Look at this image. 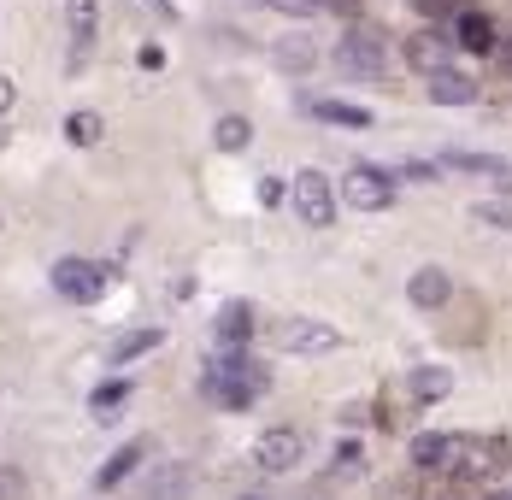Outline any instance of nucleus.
<instances>
[{
	"label": "nucleus",
	"instance_id": "nucleus-26",
	"mask_svg": "<svg viewBox=\"0 0 512 500\" xmlns=\"http://www.w3.org/2000/svg\"><path fill=\"white\" fill-rule=\"evenodd\" d=\"M0 500H30V489H24V477H18L12 465H0Z\"/></svg>",
	"mask_w": 512,
	"mask_h": 500
},
{
	"label": "nucleus",
	"instance_id": "nucleus-23",
	"mask_svg": "<svg viewBox=\"0 0 512 500\" xmlns=\"http://www.w3.org/2000/svg\"><path fill=\"white\" fill-rule=\"evenodd\" d=\"M407 389H412V400H448V389H454V371H442V365H418L407 377Z\"/></svg>",
	"mask_w": 512,
	"mask_h": 500
},
{
	"label": "nucleus",
	"instance_id": "nucleus-35",
	"mask_svg": "<svg viewBox=\"0 0 512 500\" xmlns=\"http://www.w3.org/2000/svg\"><path fill=\"white\" fill-rule=\"evenodd\" d=\"M283 189H289V183H277V177H265V183H259V200H265V206H277V200H283Z\"/></svg>",
	"mask_w": 512,
	"mask_h": 500
},
{
	"label": "nucleus",
	"instance_id": "nucleus-34",
	"mask_svg": "<svg viewBox=\"0 0 512 500\" xmlns=\"http://www.w3.org/2000/svg\"><path fill=\"white\" fill-rule=\"evenodd\" d=\"M12 106H18V83L0 77V118H12Z\"/></svg>",
	"mask_w": 512,
	"mask_h": 500
},
{
	"label": "nucleus",
	"instance_id": "nucleus-6",
	"mask_svg": "<svg viewBox=\"0 0 512 500\" xmlns=\"http://www.w3.org/2000/svg\"><path fill=\"white\" fill-rule=\"evenodd\" d=\"M48 283H53V295L71 300V306H95V300L112 289V283H106V265L83 259V253H65V259H53Z\"/></svg>",
	"mask_w": 512,
	"mask_h": 500
},
{
	"label": "nucleus",
	"instance_id": "nucleus-36",
	"mask_svg": "<svg viewBox=\"0 0 512 500\" xmlns=\"http://www.w3.org/2000/svg\"><path fill=\"white\" fill-rule=\"evenodd\" d=\"M495 65H501V77H512V42H501V48H495Z\"/></svg>",
	"mask_w": 512,
	"mask_h": 500
},
{
	"label": "nucleus",
	"instance_id": "nucleus-32",
	"mask_svg": "<svg viewBox=\"0 0 512 500\" xmlns=\"http://www.w3.org/2000/svg\"><path fill=\"white\" fill-rule=\"evenodd\" d=\"M401 177H412V183H430V177H436V165H430V159H407V165H401Z\"/></svg>",
	"mask_w": 512,
	"mask_h": 500
},
{
	"label": "nucleus",
	"instance_id": "nucleus-31",
	"mask_svg": "<svg viewBox=\"0 0 512 500\" xmlns=\"http://www.w3.org/2000/svg\"><path fill=\"white\" fill-rule=\"evenodd\" d=\"M330 465H342V477H354V471H359V448H354V442H342V448H336V459H330Z\"/></svg>",
	"mask_w": 512,
	"mask_h": 500
},
{
	"label": "nucleus",
	"instance_id": "nucleus-25",
	"mask_svg": "<svg viewBox=\"0 0 512 500\" xmlns=\"http://www.w3.org/2000/svg\"><path fill=\"white\" fill-rule=\"evenodd\" d=\"M124 395H130V377H112L106 389H95V395H89V412H95V418H112V412L124 406Z\"/></svg>",
	"mask_w": 512,
	"mask_h": 500
},
{
	"label": "nucleus",
	"instance_id": "nucleus-24",
	"mask_svg": "<svg viewBox=\"0 0 512 500\" xmlns=\"http://www.w3.org/2000/svg\"><path fill=\"white\" fill-rule=\"evenodd\" d=\"M101 136H106V124H101V112H89V106L65 118V142H71V148H95Z\"/></svg>",
	"mask_w": 512,
	"mask_h": 500
},
{
	"label": "nucleus",
	"instance_id": "nucleus-8",
	"mask_svg": "<svg viewBox=\"0 0 512 500\" xmlns=\"http://www.w3.org/2000/svg\"><path fill=\"white\" fill-rule=\"evenodd\" d=\"M336 195H342V206H354V212H389L401 189H395V177L383 165H348V177L336 183Z\"/></svg>",
	"mask_w": 512,
	"mask_h": 500
},
{
	"label": "nucleus",
	"instance_id": "nucleus-39",
	"mask_svg": "<svg viewBox=\"0 0 512 500\" xmlns=\"http://www.w3.org/2000/svg\"><path fill=\"white\" fill-rule=\"evenodd\" d=\"M501 500H512V495H501Z\"/></svg>",
	"mask_w": 512,
	"mask_h": 500
},
{
	"label": "nucleus",
	"instance_id": "nucleus-17",
	"mask_svg": "<svg viewBox=\"0 0 512 500\" xmlns=\"http://www.w3.org/2000/svg\"><path fill=\"white\" fill-rule=\"evenodd\" d=\"M154 348H165V330L159 324H130L124 336L106 342V359L112 365H130V359H142V353H154Z\"/></svg>",
	"mask_w": 512,
	"mask_h": 500
},
{
	"label": "nucleus",
	"instance_id": "nucleus-9",
	"mask_svg": "<svg viewBox=\"0 0 512 500\" xmlns=\"http://www.w3.org/2000/svg\"><path fill=\"white\" fill-rule=\"evenodd\" d=\"M101 42V0H65V71H83Z\"/></svg>",
	"mask_w": 512,
	"mask_h": 500
},
{
	"label": "nucleus",
	"instance_id": "nucleus-7",
	"mask_svg": "<svg viewBox=\"0 0 512 500\" xmlns=\"http://www.w3.org/2000/svg\"><path fill=\"white\" fill-rule=\"evenodd\" d=\"M348 348V336L336 330V324H324V318H301V312H289L283 324H277V353H295V359H324V353Z\"/></svg>",
	"mask_w": 512,
	"mask_h": 500
},
{
	"label": "nucleus",
	"instance_id": "nucleus-29",
	"mask_svg": "<svg viewBox=\"0 0 512 500\" xmlns=\"http://www.w3.org/2000/svg\"><path fill=\"white\" fill-rule=\"evenodd\" d=\"M477 224H501V230H512V212H507V206H489V200H483V206H477Z\"/></svg>",
	"mask_w": 512,
	"mask_h": 500
},
{
	"label": "nucleus",
	"instance_id": "nucleus-4",
	"mask_svg": "<svg viewBox=\"0 0 512 500\" xmlns=\"http://www.w3.org/2000/svg\"><path fill=\"white\" fill-rule=\"evenodd\" d=\"M501 471H512V436H454L448 477L477 483V477H501Z\"/></svg>",
	"mask_w": 512,
	"mask_h": 500
},
{
	"label": "nucleus",
	"instance_id": "nucleus-12",
	"mask_svg": "<svg viewBox=\"0 0 512 500\" xmlns=\"http://www.w3.org/2000/svg\"><path fill=\"white\" fill-rule=\"evenodd\" d=\"M407 300L418 306V312H442L448 300H454V277L442 271V265H418L407 277Z\"/></svg>",
	"mask_w": 512,
	"mask_h": 500
},
{
	"label": "nucleus",
	"instance_id": "nucleus-3",
	"mask_svg": "<svg viewBox=\"0 0 512 500\" xmlns=\"http://www.w3.org/2000/svg\"><path fill=\"white\" fill-rule=\"evenodd\" d=\"M301 459H307V430L301 424H271V430H259L254 448H248V465L265 471V477H289Z\"/></svg>",
	"mask_w": 512,
	"mask_h": 500
},
{
	"label": "nucleus",
	"instance_id": "nucleus-22",
	"mask_svg": "<svg viewBox=\"0 0 512 500\" xmlns=\"http://www.w3.org/2000/svg\"><path fill=\"white\" fill-rule=\"evenodd\" d=\"M271 59H277V71H289V77H301L318 65V48H312L307 36H283V42H271Z\"/></svg>",
	"mask_w": 512,
	"mask_h": 500
},
{
	"label": "nucleus",
	"instance_id": "nucleus-5",
	"mask_svg": "<svg viewBox=\"0 0 512 500\" xmlns=\"http://www.w3.org/2000/svg\"><path fill=\"white\" fill-rule=\"evenodd\" d=\"M289 200H295V212H301L307 230H330V224H336V206H342L336 183H330L318 165H307V171L289 177Z\"/></svg>",
	"mask_w": 512,
	"mask_h": 500
},
{
	"label": "nucleus",
	"instance_id": "nucleus-38",
	"mask_svg": "<svg viewBox=\"0 0 512 500\" xmlns=\"http://www.w3.org/2000/svg\"><path fill=\"white\" fill-rule=\"evenodd\" d=\"M242 500H265V495H242Z\"/></svg>",
	"mask_w": 512,
	"mask_h": 500
},
{
	"label": "nucleus",
	"instance_id": "nucleus-28",
	"mask_svg": "<svg viewBox=\"0 0 512 500\" xmlns=\"http://www.w3.org/2000/svg\"><path fill=\"white\" fill-rule=\"evenodd\" d=\"M324 12H336V18H348V24H359V12H365V0H318Z\"/></svg>",
	"mask_w": 512,
	"mask_h": 500
},
{
	"label": "nucleus",
	"instance_id": "nucleus-21",
	"mask_svg": "<svg viewBox=\"0 0 512 500\" xmlns=\"http://www.w3.org/2000/svg\"><path fill=\"white\" fill-rule=\"evenodd\" d=\"M212 148L218 153H248L254 148V124H248L242 112H224V118L212 124Z\"/></svg>",
	"mask_w": 512,
	"mask_h": 500
},
{
	"label": "nucleus",
	"instance_id": "nucleus-37",
	"mask_svg": "<svg viewBox=\"0 0 512 500\" xmlns=\"http://www.w3.org/2000/svg\"><path fill=\"white\" fill-rule=\"evenodd\" d=\"M142 6H154L159 18H177V0H142Z\"/></svg>",
	"mask_w": 512,
	"mask_h": 500
},
{
	"label": "nucleus",
	"instance_id": "nucleus-33",
	"mask_svg": "<svg viewBox=\"0 0 512 500\" xmlns=\"http://www.w3.org/2000/svg\"><path fill=\"white\" fill-rule=\"evenodd\" d=\"M136 65H142V71H159V65H165V48H159V42L136 48Z\"/></svg>",
	"mask_w": 512,
	"mask_h": 500
},
{
	"label": "nucleus",
	"instance_id": "nucleus-13",
	"mask_svg": "<svg viewBox=\"0 0 512 500\" xmlns=\"http://www.w3.org/2000/svg\"><path fill=\"white\" fill-rule=\"evenodd\" d=\"M148 453H154V442H142V436H136V442H124L118 453H106L101 471H95V489H118V483H130V477L148 465Z\"/></svg>",
	"mask_w": 512,
	"mask_h": 500
},
{
	"label": "nucleus",
	"instance_id": "nucleus-15",
	"mask_svg": "<svg viewBox=\"0 0 512 500\" xmlns=\"http://www.w3.org/2000/svg\"><path fill=\"white\" fill-rule=\"evenodd\" d=\"M424 95L436 100V106H471V100H477V77H465V71H454V65L424 71Z\"/></svg>",
	"mask_w": 512,
	"mask_h": 500
},
{
	"label": "nucleus",
	"instance_id": "nucleus-27",
	"mask_svg": "<svg viewBox=\"0 0 512 500\" xmlns=\"http://www.w3.org/2000/svg\"><path fill=\"white\" fill-rule=\"evenodd\" d=\"M259 6H277V12H289V18H312V12H318V0H259Z\"/></svg>",
	"mask_w": 512,
	"mask_h": 500
},
{
	"label": "nucleus",
	"instance_id": "nucleus-19",
	"mask_svg": "<svg viewBox=\"0 0 512 500\" xmlns=\"http://www.w3.org/2000/svg\"><path fill=\"white\" fill-rule=\"evenodd\" d=\"M407 65H412V71H442V65H448V42H442V30H436V24L407 36Z\"/></svg>",
	"mask_w": 512,
	"mask_h": 500
},
{
	"label": "nucleus",
	"instance_id": "nucleus-1",
	"mask_svg": "<svg viewBox=\"0 0 512 500\" xmlns=\"http://www.w3.org/2000/svg\"><path fill=\"white\" fill-rule=\"evenodd\" d=\"M271 389V371L242 353H218V359H206L201 365V395L218 406V412H248L259 395Z\"/></svg>",
	"mask_w": 512,
	"mask_h": 500
},
{
	"label": "nucleus",
	"instance_id": "nucleus-20",
	"mask_svg": "<svg viewBox=\"0 0 512 500\" xmlns=\"http://www.w3.org/2000/svg\"><path fill=\"white\" fill-rule=\"evenodd\" d=\"M460 48L465 53H495L501 48V30L489 12H460Z\"/></svg>",
	"mask_w": 512,
	"mask_h": 500
},
{
	"label": "nucleus",
	"instance_id": "nucleus-11",
	"mask_svg": "<svg viewBox=\"0 0 512 500\" xmlns=\"http://www.w3.org/2000/svg\"><path fill=\"white\" fill-rule=\"evenodd\" d=\"M254 306L248 300H224L218 306V318H212V342H218V353H242L248 342H254Z\"/></svg>",
	"mask_w": 512,
	"mask_h": 500
},
{
	"label": "nucleus",
	"instance_id": "nucleus-10",
	"mask_svg": "<svg viewBox=\"0 0 512 500\" xmlns=\"http://www.w3.org/2000/svg\"><path fill=\"white\" fill-rule=\"evenodd\" d=\"M436 171H454V177H471V183H489V189H507L512 195V159H501V153L448 148L442 159H436Z\"/></svg>",
	"mask_w": 512,
	"mask_h": 500
},
{
	"label": "nucleus",
	"instance_id": "nucleus-2",
	"mask_svg": "<svg viewBox=\"0 0 512 500\" xmlns=\"http://www.w3.org/2000/svg\"><path fill=\"white\" fill-rule=\"evenodd\" d=\"M336 71L342 77H359V83H371V77H389V36L377 30V24H348V36L336 42Z\"/></svg>",
	"mask_w": 512,
	"mask_h": 500
},
{
	"label": "nucleus",
	"instance_id": "nucleus-14",
	"mask_svg": "<svg viewBox=\"0 0 512 500\" xmlns=\"http://www.w3.org/2000/svg\"><path fill=\"white\" fill-rule=\"evenodd\" d=\"M195 489V465H183V459H165L148 471V483H142V500H189Z\"/></svg>",
	"mask_w": 512,
	"mask_h": 500
},
{
	"label": "nucleus",
	"instance_id": "nucleus-30",
	"mask_svg": "<svg viewBox=\"0 0 512 500\" xmlns=\"http://www.w3.org/2000/svg\"><path fill=\"white\" fill-rule=\"evenodd\" d=\"M460 0H412V12H424V18H448Z\"/></svg>",
	"mask_w": 512,
	"mask_h": 500
},
{
	"label": "nucleus",
	"instance_id": "nucleus-16",
	"mask_svg": "<svg viewBox=\"0 0 512 500\" xmlns=\"http://www.w3.org/2000/svg\"><path fill=\"white\" fill-rule=\"evenodd\" d=\"M407 459H412V471H442V477H448V465H454V436H448V430H424V436H412Z\"/></svg>",
	"mask_w": 512,
	"mask_h": 500
},
{
	"label": "nucleus",
	"instance_id": "nucleus-18",
	"mask_svg": "<svg viewBox=\"0 0 512 500\" xmlns=\"http://www.w3.org/2000/svg\"><path fill=\"white\" fill-rule=\"evenodd\" d=\"M307 112L318 118V124H336V130H371V124H377V118H371L365 106H354V100H324V95H312Z\"/></svg>",
	"mask_w": 512,
	"mask_h": 500
}]
</instances>
